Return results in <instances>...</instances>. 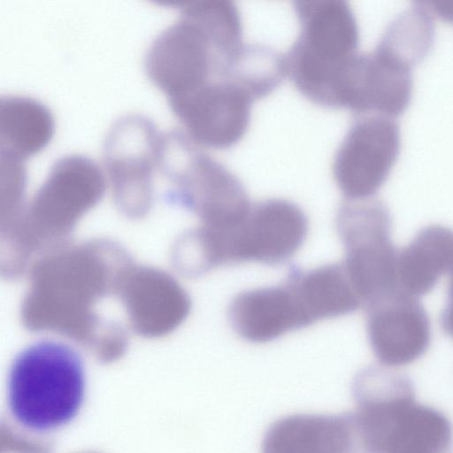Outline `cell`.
<instances>
[{
	"instance_id": "8992f818",
	"label": "cell",
	"mask_w": 453,
	"mask_h": 453,
	"mask_svg": "<svg viewBox=\"0 0 453 453\" xmlns=\"http://www.w3.org/2000/svg\"><path fill=\"white\" fill-rule=\"evenodd\" d=\"M222 63V57L205 31L180 12L177 20L150 46L145 71L171 102L218 78Z\"/></svg>"
},
{
	"instance_id": "30bf717a",
	"label": "cell",
	"mask_w": 453,
	"mask_h": 453,
	"mask_svg": "<svg viewBox=\"0 0 453 453\" xmlns=\"http://www.w3.org/2000/svg\"><path fill=\"white\" fill-rule=\"evenodd\" d=\"M411 90V66L376 48L357 53L347 64L339 108L392 118L407 107Z\"/></svg>"
},
{
	"instance_id": "ac0fdd59",
	"label": "cell",
	"mask_w": 453,
	"mask_h": 453,
	"mask_svg": "<svg viewBox=\"0 0 453 453\" xmlns=\"http://www.w3.org/2000/svg\"><path fill=\"white\" fill-rule=\"evenodd\" d=\"M209 35L223 63L245 42L239 8L232 1L200 0L178 4Z\"/></svg>"
},
{
	"instance_id": "6da1fadb",
	"label": "cell",
	"mask_w": 453,
	"mask_h": 453,
	"mask_svg": "<svg viewBox=\"0 0 453 453\" xmlns=\"http://www.w3.org/2000/svg\"><path fill=\"white\" fill-rule=\"evenodd\" d=\"M80 353L53 340L34 342L12 360L7 376V415L23 432L50 436L69 426L87 396Z\"/></svg>"
},
{
	"instance_id": "e0dca14e",
	"label": "cell",
	"mask_w": 453,
	"mask_h": 453,
	"mask_svg": "<svg viewBox=\"0 0 453 453\" xmlns=\"http://www.w3.org/2000/svg\"><path fill=\"white\" fill-rule=\"evenodd\" d=\"M219 78L236 84L257 101L273 92L286 78L284 55L244 42L223 63Z\"/></svg>"
},
{
	"instance_id": "52a82bcc",
	"label": "cell",
	"mask_w": 453,
	"mask_h": 453,
	"mask_svg": "<svg viewBox=\"0 0 453 453\" xmlns=\"http://www.w3.org/2000/svg\"><path fill=\"white\" fill-rule=\"evenodd\" d=\"M399 148V127L392 118L366 114L357 119L332 161L333 179L346 200L372 198L387 180Z\"/></svg>"
},
{
	"instance_id": "8fae6325",
	"label": "cell",
	"mask_w": 453,
	"mask_h": 453,
	"mask_svg": "<svg viewBox=\"0 0 453 453\" xmlns=\"http://www.w3.org/2000/svg\"><path fill=\"white\" fill-rule=\"evenodd\" d=\"M367 307V335L381 364L406 365L426 353L431 341L430 320L416 297L397 288Z\"/></svg>"
},
{
	"instance_id": "5bb4252c",
	"label": "cell",
	"mask_w": 453,
	"mask_h": 453,
	"mask_svg": "<svg viewBox=\"0 0 453 453\" xmlns=\"http://www.w3.org/2000/svg\"><path fill=\"white\" fill-rule=\"evenodd\" d=\"M160 134L147 117L131 113L111 127L104 144V165L118 184L148 183L158 168Z\"/></svg>"
},
{
	"instance_id": "7c38bea8",
	"label": "cell",
	"mask_w": 453,
	"mask_h": 453,
	"mask_svg": "<svg viewBox=\"0 0 453 453\" xmlns=\"http://www.w3.org/2000/svg\"><path fill=\"white\" fill-rule=\"evenodd\" d=\"M229 321L246 341H273L316 322L309 301L295 273L273 287L240 293L229 306Z\"/></svg>"
},
{
	"instance_id": "277c9868",
	"label": "cell",
	"mask_w": 453,
	"mask_h": 453,
	"mask_svg": "<svg viewBox=\"0 0 453 453\" xmlns=\"http://www.w3.org/2000/svg\"><path fill=\"white\" fill-rule=\"evenodd\" d=\"M158 168L180 186L207 226L235 225L252 206L236 175L183 130L162 134Z\"/></svg>"
},
{
	"instance_id": "ffe728a7",
	"label": "cell",
	"mask_w": 453,
	"mask_h": 453,
	"mask_svg": "<svg viewBox=\"0 0 453 453\" xmlns=\"http://www.w3.org/2000/svg\"><path fill=\"white\" fill-rule=\"evenodd\" d=\"M450 282L448 290L446 305L441 313V326L445 333L453 338V276L449 277Z\"/></svg>"
},
{
	"instance_id": "7a4b0ae2",
	"label": "cell",
	"mask_w": 453,
	"mask_h": 453,
	"mask_svg": "<svg viewBox=\"0 0 453 453\" xmlns=\"http://www.w3.org/2000/svg\"><path fill=\"white\" fill-rule=\"evenodd\" d=\"M307 233V218L297 205L278 198L262 201L235 225L203 230V263L205 269L242 262L280 265L298 251Z\"/></svg>"
},
{
	"instance_id": "d6986e66",
	"label": "cell",
	"mask_w": 453,
	"mask_h": 453,
	"mask_svg": "<svg viewBox=\"0 0 453 453\" xmlns=\"http://www.w3.org/2000/svg\"><path fill=\"white\" fill-rule=\"evenodd\" d=\"M433 37L430 12L422 6H415L388 25L376 48L411 67L426 54Z\"/></svg>"
},
{
	"instance_id": "4fadbf2b",
	"label": "cell",
	"mask_w": 453,
	"mask_h": 453,
	"mask_svg": "<svg viewBox=\"0 0 453 453\" xmlns=\"http://www.w3.org/2000/svg\"><path fill=\"white\" fill-rule=\"evenodd\" d=\"M262 453H360L353 412L279 418L265 434Z\"/></svg>"
},
{
	"instance_id": "3957f363",
	"label": "cell",
	"mask_w": 453,
	"mask_h": 453,
	"mask_svg": "<svg viewBox=\"0 0 453 453\" xmlns=\"http://www.w3.org/2000/svg\"><path fill=\"white\" fill-rule=\"evenodd\" d=\"M353 412L361 453H452V425L414 389L361 398Z\"/></svg>"
},
{
	"instance_id": "9c48e42d",
	"label": "cell",
	"mask_w": 453,
	"mask_h": 453,
	"mask_svg": "<svg viewBox=\"0 0 453 453\" xmlns=\"http://www.w3.org/2000/svg\"><path fill=\"white\" fill-rule=\"evenodd\" d=\"M298 35L286 55L318 68L335 69L357 54L358 26L342 0H305L295 5Z\"/></svg>"
},
{
	"instance_id": "ba28073f",
	"label": "cell",
	"mask_w": 453,
	"mask_h": 453,
	"mask_svg": "<svg viewBox=\"0 0 453 453\" xmlns=\"http://www.w3.org/2000/svg\"><path fill=\"white\" fill-rule=\"evenodd\" d=\"M255 100L232 81L216 78L169 102L183 132L205 150H226L246 134Z\"/></svg>"
},
{
	"instance_id": "44dd1931",
	"label": "cell",
	"mask_w": 453,
	"mask_h": 453,
	"mask_svg": "<svg viewBox=\"0 0 453 453\" xmlns=\"http://www.w3.org/2000/svg\"><path fill=\"white\" fill-rule=\"evenodd\" d=\"M432 8L443 19L453 22V1L432 2Z\"/></svg>"
},
{
	"instance_id": "5b68a950",
	"label": "cell",
	"mask_w": 453,
	"mask_h": 453,
	"mask_svg": "<svg viewBox=\"0 0 453 453\" xmlns=\"http://www.w3.org/2000/svg\"><path fill=\"white\" fill-rule=\"evenodd\" d=\"M387 206L373 198L345 200L336 229L345 249V272L362 303L368 305L398 288V251Z\"/></svg>"
},
{
	"instance_id": "9a60e30c",
	"label": "cell",
	"mask_w": 453,
	"mask_h": 453,
	"mask_svg": "<svg viewBox=\"0 0 453 453\" xmlns=\"http://www.w3.org/2000/svg\"><path fill=\"white\" fill-rule=\"evenodd\" d=\"M444 274L453 276V229L430 225L398 252L397 285L416 297L427 294Z\"/></svg>"
},
{
	"instance_id": "2e32d148",
	"label": "cell",
	"mask_w": 453,
	"mask_h": 453,
	"mask_svg": "<svg viewBox=\"0 0 453 453\" xmlns=\"http://www.w3.org/2000/svg\"><path fill=\"white\" fill-rule=\"evenodd\" d=\"M52 133V116L38 101L19 96L1 99V154L24 160L41 150L50 140Z\"/></svg>"
}]
</instances>
